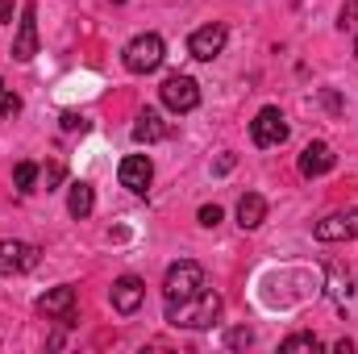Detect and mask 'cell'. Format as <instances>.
<instances>
[{
	"mask_svg": "<svg viewBox=\"0 0 358 354\" xmlns=\"http://www.w3.org/2000/svg\"><path fill=\"white\" fill-rule=\"evenodd\" d=\"M283 354H296V351H321V338L317 334H292V338H283Z\"/></svg>",
	"mask_w": 358,
	"mask_h": 354,
	"instance_id": "e0dca14e",
	"label": "cell"
},
{
	"mask_svg": "<svg viewBox=\"0 0 358 354\" xmlns=\"http://www.w3.org/2000/svg\"><path fill=\"white\" fill-rule=\"evenodd\" d=\"M159 96H163V104L171 108V113H192L196 104H200V84L192 80V76H167L163 80V88H159Z\"/></svg>",
	"mask_w": 358,
	"mask_h": 354,
	"instance_id": "277c9868",
	"label": "cell"
},
{
	"mask_svg": "<svg viewBox=\"0 0 358 354\" xmlns=\"http://www.w3.org/2000/svg\"><path fill=\"white\" fill-rule=\"evenodd\" d=\"M225 38H229V34H225V25H217V21H213V25H200V29L187 38V50H192V59L213 63V59L225 50Z\"/></svg>",
	"mask_w": 358,
	"mask_h": 354,
	"instance_id": "8992f818",
	"label": "cell"
},
{
	"mask_svg": "<svg viewBox=\"0 0 358 354\" xmlns=\"http://www.w3.org/2000/svg\"><path fill=\"white\" fill-rule=\"evenodd\" d=\"M163 138H171V125L163 121V113H159V108H142L138 121H134V142H138V146H155V142H163Z\"/></svg>",
	"mask_w": 358,
	"mask_h": 354,
	"instance_id": "8fae6325",
	"label": "cell"
},
{
	"mask_svg": "<svg viewBox=\"0 0 358 354\" xmlns=\"http://www.w3.org/2000/svg\"><path fill=\"white\" fill-rule=\"evenodd\" d=\"M250 342H255V330H246V325H238V330L225 334V346H234V351H242V346H250Z\"/></svg>",
	"mask_w": 358,
	"mask_h": 354,
	"instance_id": "d6986e66",
	"label": "cell"
},
{
	"mask_svg": "<svg viewBox=\"0 0 358 354\" xmlns=\"http://www.w3.org/2000/svg\"><path fill=\"white\" fill-rule=\"evenodd\" d=\"M163 55H167V46H163V38L159 34H138L129 46H125V71H134V76H150V71H159L163 67Z\"/></svg>",
	"mask_w": 358,
	"mask_h": 354,
	"instance_id": "7a4b0ae2",
	"label": "cell"
},
{
	"mask_svg": "<svg viewBox=\"0 0 358 354\" xmlns=\"http://www.w3.org/2000/svg\"><path fill=\"white\" fill-rule=\"evenodd\" d=\"M38 313H42V317H59L63 325H71V321H76V288L63 283V288L38 296Z\"/></svg>",
	"mask_w": 358,
	"mask_h": 354,
	"instance_id": "9c48e42d",
	"label": "cell"
},
{
	"mask_svg": "<svg viewBox=\"0 0 358 354\" xmlns=\"http://www.w3.org/2000/svg\"><path fill=\"white\" fill-rule=\"evenodd\" d=\"M334 163H338V155H334V146H325V142H308V146L300 150V176L304 179L329 176Z\"/></svg>",
	"mask_w": 358,
	"mask_h": 354,
	"instance_id": "30bf717a",
	"label": "cell"
},
{
	"mask_svg": "<svg viewBox=\"0 0 358 354\" xmlns=\"http://www.w3.org/2000/svg\"><path fill=\"white\" fill-rule=\"evenodd\" d=\"M92 208H96V192H92V183H88V179H76V183H71V192H67V213L84 221Z\"/></svg>",
	"mask_w": 358,
	"mask_h": 354,
	"instance_id": "2e32d148",
	"label": "cell"
},
{
	"mask_svg": "<svg viewBox=\"0 0 358 354\" xmlns=\"http://www.w3.org/2000/svg\"><path fill=\"white\" fill-rule=\"evenodd\" d=\"M234 163H238V159H234V155H221V159H217V167H213V171H217V176H225V171H234Z\"/></svg>",
	"mask_w": 358,
	"mask_h": 354,
	"instance_id": "cb8c5ba5",
	"label": "cell"
},
{
	"mask_svg": "<svg viewBox=\"0 0 358 354\" xmlns=\"http://www.w3.org/2000/svg\"><path fill=\"white\" fill-rule=\"evenodd\" d=\"M13 17V0H0V21H8Z\"/></svg>",
	"mask_w": 358,
	"mask_h": 354,
	"instance_id": "d4e9b609",
	"label": "cell"
},
{
	"mask_svg": "<svg viewBox=\"0 0 358 354\" xmlns=\"http://www.w3.org/2000/svg\"><path fill=\"white\" fill-rule=\"evenodd\" d=\"M4 92H8V88H4V80H0V96H4Z\"/></svg>",
	"mask_w": 358,
	"mask_h": 354,
	"instance_id": "4316f807",
	"label": "cell"
},
{
	"mask_svg": "<svg viewBox=\"0 0 358 354\" xmlns=\"http://www.w3.org/2000/svg\"><path fill=\"white\" fill-rule=\"evenodd\" d=\"M142 300H146V283L138 279V275H121L117 283H113V309L117 313H138L142 309Z\"/></svg>",
	"mask_w": 358,
	"mask_h": 354,
	"instance_id": "7c38bea8",
	"label": "cell"
},
{
	"mask_svg": "<svg viewBox=\"0 0 358 354\" xmlns=\"http://www.w3.org/2000/svg\"><path fill=\"white\" fill-rule=\"evenodd\" d=\"M38 55V8L25 4L21 8V25H17V38H13V59L17 63H29Z\"/></svg>",
	"mask_w": 358,
	"mask_h": 354,
	"instance_id": "52a82bcc",
	"label": "cell"
},
{
	"mask_svg": "<svg viewBox=\"0 0 358 354\" xmlns=\"http://www.w3.org/2000/svg\"><path fill=\"white\" fill-rule=\"evenodd\" d=\"M196 217H200V225H204V229H217V225H221V217H225V213H221V204H204V208H200V213H196Z\"/></svg>",
	"mask_w": 358,
	"mask_h": 354,
	"instance_id": "ffe728a7",
	"label": "cell"
},
{
	"mask_svg": "<svg viewBox=\"0 0 358 354\" xmlns=\"http://www.w3.org/2000/svg\"><path fill=\"white\" fill-rule=\"evenodd\" d=\"M221 317V296L217 292H196L187 300H167V321L176 330H208Z\"/></svg>",
	"mask_w": 358,
	"mask_h": 354,
	"instance_id": "6da1fadb",
	"label": "cell"
},
{
	"mask_svg": "<svg viewBox=\"0 0 358 354\" xmlns=\"http://www.w3.org/2000/svg\"><path fill=\"white\" fill-rule=\"evenodd\" d=\"M34 179H38V167H34V163H17L13 183H17V192H21V196H25V192H34Z\"/></svg>",
	"mask_w": 358,
	"mask_h": 354,
	"instance_id": "ac0fdd59",
	"label": "cell"
},
{
	"mask_svg": "<svg viewBox=\"0 0 358 354\" xmlns=\"http://www.w3.org/2000/svg\"><path fill=\"white\" fill-rule=\"evenodd\" d=\"M267 221V200L259 196V192H246L242 200H238V225L242 229H259Z\"/></svg>",
	"mask_w": 358,
	"mask_h": 354,
	"instance_id": "9a60e30c",
	"label": "cell"
},
{
	"mask_svg": "<svg viewBox=\"0 0 358 354\" xmlns=\"http://www.w3.org/2000/svg\"><path fill=\"white\" fill-rule=\"evenodd\" d=\"M17 113H21V96L4 92V96H0V117H17Z\"/></svg>",
	"mask_w": 358,
	"mask_h": 354,
	"instance_id": "7402d4cb",
	"label": "cell"
},
{
	"mask_svg": "<svg viewBox=\"0 0 358 354\" xmlns=\"http://www.w3.org/2000/svg\"><path fill=\"white\" fill-rule=\"evenodd\" d=\"M34 267H38V246H29V242H0V275L34 271Z\"/></svg>",
	"mask_w": 358,
	"mask_h": 354,
	"instance_id": "5bb4252c",
	"label": "cell"
},
{
	"mask_svg": "<svg viewBox=\"0 0 358 354\" xmlns=\"http://www.w3.org/2000/svg\"><path fill=\"white\" fill-rule=\"evenodd\" d=\"M117 176H121V187H129L134 196H142V192L150 187V179H155V163H150L146 155H129Z\"/></svg>",
	"mask_w": 358,
	"mask_h": 354,
	"instance_id": "4fadbf2b",
	"label": "cell"
},
{
	"mask_svg": "<svg viewBox=\"0 0 358 354\" xmlns=\"http://www.w3.org/2000/svg\"><path fill=\"white\" fill-rule=\"evenodd\" d=\"M346 34H358V0H350L346 8H342V21H338Z\"/></svg>",
	"mask_w": 358,
	"mask_h": 354,
	"instance_id": "44dd1931",
	"label": "cell"
},
{
	"mask_svg": "<svg viewBox=\"0 0 358 354\" xmlns=\"http://www.w3.org/2000/svg\"><path fill=\"white\" fill-rule=\"evenodd\" d=\"M317 242H346V238H358V208H346V213H329L325 221H317Z\"/></svg>",
	"mask_w": 358,
	"mask_h": 354,
	"instance_id": "ba28073f",
	"label": "cell"
},
{
	"mask_svg": "<svg viewBox=\"0 0 358 354\" xmlns=\"http://www.w3.org/2000/svg\"><path fill=\"white\" fill-rule=\"evenodd\" d=\"M250 138H255V146H279V142H287V121H283V113L267 104V108H259V117L250 121Z\"/></svg>",
	"mask_w": 358,
	"mask_h": 354,
	"instance_id": "5b68a950",
	"label": "cell"
},
{
	"mask_svg": "<svg viewBox=\"0 0 358 354\" xmlns=\"http://www.w3.org/2000/svg\"><path fill=\"white\" fill-rule=\"evenodd\" d=\"M196 292H204V267L192 263V259H179L176 267H167V275H163V296L167 300H187Z\"/></svg>",
	"mask_w": 358,
	"mask_h": 354,
	"instance_id": "3957f363",
	"label": "cell"
},
{
	"mask_svg": "<svg viewBox=\"0 0 358 354\" xmlns=\"http://www.w3.org/2000/svg\"><path fill=\"white\" fill-rule=\"evenodd\" d=\"M355 59H358V34H355Z\"/></svg>",
	"mask_w": 358,
	"mask_h": 354,
	"instance_id": "484cf974",
	"label": "cell"
},
{
	"mask_svg": "<svg viewBox=\"0 0 358 354\" xmlns=\"http://www.w3.org/2000/svg\"><path fill=\"white\" fill-rule=\"evenodd\" d=\"M63 129H88V121L80 113H63Z\"/></svg>",
	"mask_w": 358,
	"mask_h": 354,
	"instance_id": "603a6c76",
	"label": "cell"
}]
</instances>
